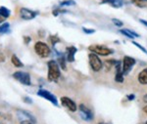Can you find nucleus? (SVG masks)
<instances>
[{"label":"nucleus","instance_id":"8","mask_svg":"<svg viewBox=\"0 0 147 124\" xmlns=\"http://www.w3.org/2000/svg\"><path fill=\"white\" fill-rule=\"evenodd\" d=\"M37 95L44 99H46L47 101H49L51 104H53L54 106H58V99L56 98L55 95H53L51 92L47 91L45 89H39L37 92Z\"/></svg>","mask_w":147,"mask_h":124},{"label":"nucleus","instance_id":"25","mask_svg":"<svg viewBox=\"0 0 147 124\" xmlns=\"http://www.w3.org/2000/svg\"><path fill=\"white\" fill-rule=\"evenodd\" d=\"M132 44L134 45H136V46L137 47V48L138 49H140L142 52H143V53H145V54H147V50L144 48L143 46H142V45H140L139 43H137V42H136V41H132Z\"/></svg>","mask_w":147,"mask_h":124},{"label":"nucleus","instance_id":"19","mask_svg":"<svg viewBox=\"0 0 147 124\" xmlns=\"http://www.w3.org/2000/svg\"><path fill=\"white\" fill-rule=\"evenodd\" d=\"M10 15H11V11L8 8H6L4 6L0 7V16L3 17V18H9Z\"/></svg>","mask_w":147,"mask_h":124},{"label":"nucleus","instance_id":"29","mask_svg":"<svg viewBox=\"0 0 147 124\" xmlns=\"http://www.w3.org/2000/svg\"><path fill=\"white\" fill-rule=\"evenodd\" d=\"M5 60H6L5 55H4L3 53H0V63H4Z\"/></svg>","mask_w":147,"mask_h":124},{"label":"nucleus","instance_id":"20","mask_svg":"<svg viewBox=\"0 0 147 124\" xmlns=\"http://www.w3.org/2000/svg\"><path fill=\"white\" fill-rule=\"evenodd\" d=\"M131 2L140 8H146L147 7V0H131Z\"/></svg>","mask_w":147,"mask_h":124},{"label":"nucleus","instance_id":"5","mask_svg":"<svg viewBox=\"0 0 147 124\" xmlns=\"http://www.w3.org/2000/svg\"><path fill=\"white\" fill-rule=\"evenodd\" d=\"M13 77L16 80H18L20 83L26 85V86H30L32 85V80H30V75L28 72H24V71H16L13 73Z\"/></svg>","mask_w":147,"mask_h":124},{"label":"nucleus","instance_id":"10","mask_svg":"<svg viewBox=\"0 0 147 124\" xmlns=\"http://www.w3.org/2000/svg\"><path fill=\"white\" fill-rule=\"evenodd\" d=\"M20 16L23 20L30 21V20L34 19L35 17L37 16V12L30 10V9H28V8H22L20 10Z\"/></svg>","mask_w":147,"mask_h":124},{"label":"nucleus","instance_id":"26","mask_svg":"<svg viewBox=\"0 0 147 124\" xmlns=\"http://www.w3.org/2000/svg\"><path fill=\"white\" fill-rule=\"evenodd\" d=\"M82 32L86 34H92V33L95 32V29H91V28H86V27H82Z\"/></svg>","mask_w":147,"mask_h":124},{"label":"nucleus","instance_id":"14","mask_svg":"<svg viewBox=\"0 0 147 124\" xmlns=\"http://www.w3.org/2000/svg\"><path fill=\"white\" fill-rule=\"evenodd\" d=\"M137 79H138L140 84H142V85L147 84V68H143V70L139 72L138 76H137Z\"/></svg>","mask_w":147,"mask_h":124},{"label":"nucleus","instance_id":"34","mask_svg":"<svg viewBox=\"0 0 147 124\" xmlns=\"http://www.w3.org/2000/svg\"><path fill=\"white\" fill-rule=\"evenodd\" d=\"M142 111H143V113L147 115V106H144L143 108H142Z\"/></svg>","mask_w":147,"mask_h":124},{"label":"nucleus","instance_id":"2","mask_svg":"<svg viewBox=\"0 0 147 124\" xmlns=\"http://www.w3.org/2000/svg\"><path fill=\"white\" fill-rule=\"evenodd\" d=\"M88 50L91 53H94L99 56H109V55L114 53V50L104 45H91L88 47Z\"/></svg>","mask_w":147,"mask_h":124},{"label":"nucleus","instance_id":"13","mask_svg":"<svg viewBox=\"0 0 147 124\" xmlns=\"http://www.w3.org/2000/svg\"><path fill=\"white\" fill-rule=\"evenodd\" d=\"M101 3H108L114 8H121L124 4V0H102Z\"/></svg>","mask_w":147,"mask_h":124},{"label":"nucleus","instance_id":"21","mask_svg":"<svg viewBox=\"0 0 147 124\" xmlns=\"http://www.w3.org/2000/svg\"><path fill=\"white\" fill-rule=\"evenodd\" d=\"M9 27H10V25H9L8 23H3L1 25H0V33H6V32H9Z\"/></svg>","mask_w":147,"mask_h":124},{"label":"nucleus","instance_id":"33","mask_svg":"<svg viewBox=\"0 0 147 124\" xmlns=\"http://www.w3.org/2000/svg\"><path fill=\"white\" fill-rule=\"evenodd\" d=\"M139 22H140L142 25H145V27H147V21H145V20H143V19H139Z\"/></svg>","mask_w":147,"mask_h":124},{"label":"nucleus","instance_id":"6","mask_svg":"<svg viewBox=\"0 0 147 124\" xmlns=\"http://www.w3.org/2000/svg\"><path fill=\"white\" fill-rule=\"evenodd\" d=\"M136 61L134 58H131L129 56H125L122 62V70L124 74H127L131 68H134V66L136 65Z\"/></svg>","mask_w":147,"mask_h":124},{"label":"nucleus","instance_id":"30","mask_svg":"<svg viewBox=\"0 0 147 124\" xmlns=\"http://www.w3.org/2000/svg\"><path fill=\"white\" fill-rule=\"evenodd\" d=\"M24 41H25L26 44H28L30 41H32V38H30V36H25L24 37Z\"/></svg>","mask_w":147,"mask_h":124},{"label":"nucleus","instance_id":"15","mask_svg":"<svg viewBox=\"0 0 147 124\" xmlns=\"http://www.w3.org/2000/svg\"><path fill=\"white\" fill-rule=\"evenodd\" d=\"M120 32L122 33V34H124L125 36H127V38H129V39H134V38L139 36V34H137L136 32H132V30H130V29H127V28L120 29Z\"/></svg>","mask_w":147,"mask_h":124},{"label":"nucleus","instance_id":"32","mask_svg":"<svg viewBox=\"0 0 147 124\" xmlns=\"http://www.w3.org/2000/svg\"><path fill=\"white\" fill-rule=\"evenodd\" d=\"M134 98H136V96H134V94H129V95H127V99L129 100V101H134Z\"/></svg>","mask_w":147,"mask_h":124},{"label":"nucleus","instance_id":"16","mask_svg":"<svg viewBox=\"0 0 147 124\" xmlns=\"http://www.w3.org/2000/svg\"><path fill=\"white\" fill-rule=\"evenodd\" d=\"M17 113H18L19 117H21V116H24V117H26L27 119H30V120H32L34 123H35V118L34 117V115H32V114H30V113H28V111H21V109H18V111H17Z\"/></svg>","mask_w":147,"mask_h":124},{"label":"nucleus","instance_id":"9","mask_svg":"<svg viewBox=\"0 0 147 124\" xmlns=\"http://www.w3.org/2000/svg\"><path fill=\"white\" fill-rule=\"evenodd\" d=\"M61 104H62L65 108H67L69 111H73V113L77 111V109H78L77 104H76L72 99H70V98H68V97L61 98Z\"/></svg>","mask_w":147,"mask_h":124},{"label":"nucleus","instance_id":"12","mask_svg":"<svg viewBox=\"0 0 147 124\" xmlns=\"http://www.w3.org/2000/svg\"><path fill=\"white\" fill-rule=\"evenodd\" d=\"M78 52V49L74 46H69L66 49V55H67V61L69 63L75 62V55Z\"/></svg>","mask_w":147,"mask_h":124},{"label":"nucleus","instance_id":"7","mask_svg":"<svg viewBox=\"0 0 147 124\" xmlns=\"http://www.w3.org/2000/svg\"><path fill=\"white\" fill-rule=\"evenodd\" d=\"M79 111H80V117H82L84 120L85 121H91L93 120L94 116L92 111L87 108L86 106H84V104H80L79 106Z\"/></svg>","mask_w":147,"mask_h":124},{"label":"nucleus","instance_id":"28","mask_svg":"<svg viewBox=\"0 0 147 124\" xmlns=\"http://www.w3.org/2000/svg\"><path fill=\"white\" fill-rule=\"evenodd\" d=\"M20 124H34V123L32 120H30V119H23L20 122Z\"/></svg>","mask_w":147,"mask_h":124},{"label":"nucleus","instance_id":"35","mask_svg":"<svg viewBox=\"0 0 147 124\" xmlns=\"http://www.w3.org/2000/svg\"><path fill=\"white\" fill-rule=\"evenodd\" d=\"M143 102L147 103V95H144V96H143Z\"/></svg>","mask_w":147,"mask_h":124},{"label":"nucleus","instance_id":"17","mask_svg":"<svg viewBox=\"0 0 147 124\" xmlns=\"http://www.w3.org/2000/svg\"><path fill=\"white\" fill-rule=\"evenodd\" d=\"M11 62L16 68H23L24 66V64L20 61V59H19L16 55H13V56L11 57Z\"/></svg>","mask_w":147,"mask_h":124},{"label":"nucleus","instance_id":"11","mask_svg":"<svg viewBox=\"0 0 147 124\" xmlns=\"http://www.w3.org/2000/svg\"><path fill=\"white\" fill-rule=\"evenodd\" d=\"M116 74H115V81L119 83L124 82V73L122 70V62L117 61L116 62Z\"/></svg>","mask_w":147,"mask_h":124},{"label":"nucleus","instance_id":"37","mask_svg":"<svg viewBox=\"0 0 147 124\" xmlns=\"http://www.w3.org/2000/svg\"><path fill=\"white\" fill-rule=\"evenodd\" d=\"M98 124H108V123H104V122H100V123H98Z\"/></svg>","mask_w":147,"mask_h":124},{"label":"nucleus","instance_id":"22","mask_svg":"<svg viewBox=\"0 0 147 124\" xmlns=\"http://www.w3.org/2000/svg\"><path fill=\"white\" fill-rule=\"evenodd\" d=\"M74 5H76V2L74 0H64V1L60 2V6L62 7H69Z\"/></svg>","mask_w":147,"mask_h":124},{"label":"nucleus","instance_id":"3","mask_svg":"<svg viewBox=\"0 0 147 124\" xmlns=\"http://www.w3.org/2000/svg\"><path fill=\"white\" fill-rule=\"evenodd\" d=\"M88 61H89V65L90 68H92V70L95 71H100L103 68V63L100 60V58L98 57V55L94 54V53H89L88 54Z\"/></svg>","mask_w":147,"mask_h":124},{"label":"nucleus","instance_id":"38","mask_svg":"<svg viewBox=\"0 0 147 124\" xmlns=\"http://www.w3.org/2000/svg\"><path fill=\"white\" fill-rule=\"evenodd\" d=\"M144 124H147V121H146V122H145V123H144Z\"/></svg>","mask_w":147,"mask_h":124},{"label":"nucleus","instance_id":"36","mask_svg":"<svg viewBox=\"0 0 147 124\" xmlns=\"http://www.w3.org/2000/svg\"><path fill=\"white\" fill-rule=\"evenodd\" d=\"M0 23H3V19H2L1 17H0Z\"/></svg>","mask_w":147,"mask_h":124},{"label":"nucleus","instance_id":"31","mask_svg":"<svg viewBox=\"0 0 147 124\" xmlns=\"http://www.w3.org/2000/svg\"><path fill=\"white\" fill-rule=\"evenodd\" d=\"M24 101H25V103H27V104H32V100L30 99V98H28V97L24 98Z\"/></svg>","mask_w":147,"mask_h":124},{"label":"nucleus","instance_id":"27","mask_svg":"<svg viewBox=\"0 0 147 124\" xmlns=\"http://www.w3.org/2000/svg\"><path fill=\"white\" fill-rule=\"evenodd\" d=\"M68 11H65V10H60V9H56V10H54L53 12H52V14H53L54 16L57 17L59 15L60 13H67Z\"/></svg>","mask_w":147,"mask_h":124},{"label":"nucleus","instance_id":"24","mask_svg":"<svg viewBox=\"0 0 147 124\" xmlns=\"http://www.w3.org/2000/svg\"><path fill=\"white\" fill-rule=\"evenodd\" d=\"M50 41H51V43L52 45H55L56 43H58V42H60V39L58 38V36L57 35H50Z\"/></svg>","mask_w":147,"mask_h":124},{"label":"nucleus","instance_id":"18","mask_svg":"<svg viewBox=\"0 0 147 124\" xmlns=\"http://www.w3.org/2000/svg\"><path fill=\"white\" fill-rule=\"evenodd\" d=\"M58 61H59V66H61V68L64 70H66L67 66H66V59L64 57V55H62L61 53H58Z\"/></svg>","mask_w":147,"mask_h":124},{"label":"nucleus","instance_id":"23","mask_svg":"<svg viewBox=\"0 0 147 124\" xmlns=\"http://www.w3.org/2000/svg\"><path fill=\"white\" fill-rule=\"evenodd\" d=\"M112 22H113V23L114 25H116V27H122L123 25H124V23L122 22L121 20H119V19H112Z\"/></svg>","mask_w":147,"mask_h":124},{"label":"nucleus","instance_id":"4","mask_svg":"<svg viewBox=\"0 0 147 124\" xmlns=\"http://www.w3.org/2000/svg\"><path fill=\"white\" fill-rule=\"evenodd\" d=\"M34 51L41 58H47L51 53V50L44 42L38 41L34 44Z\"/></svg>","mask_w":147,"mask_h":124},{"label":"nucleus","instance_id":"1","mask_svg":"<svg viewBox=\"0 0 147 124\" xmlns=\"http://www.w3.org/2000/svg\"><path fill=\"white\" fill-rule=\"evenodd\" d=\"M47 66H48V74H47V79L50 82H56L61 76L60 71V66L58 65L56 61H49L47 63Z\"/></svg>","mask_w":147,"mask_h":124}]
</instances>
